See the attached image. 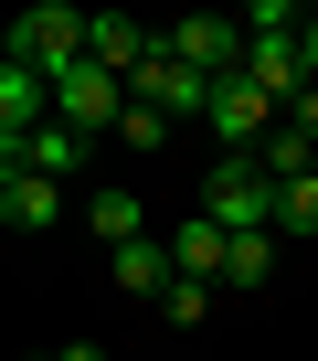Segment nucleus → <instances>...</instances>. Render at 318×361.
<instances>
[{
  "instance_id": "15",
  "label": "nucleus",
  "mask_w": 318,
  "mask_h": 361,
  "mask_svg": "<svg viewBox=\"0 0 318 361\" xmlns=\"http://www.w3.org/2000/svg\"><path fill=\"white\" fill-rule=\"evenodd\" d=\"M276 234H318V170L286 180V202H276Z\"/></svg>"
},
{
  "instance_id": "2",
  "label": "nucleus",
  "mask_w": 318,
  "mask_h": 361,
  "mask_svg": "<svg viewBox=\"0 0 318 361\" xmlns=\"http://www.w3.org/2000/svg\"><path fill=\"white\" fill-rule=\"evenodd\" d=\"M127 106H138V85H127V75H106L96 54L53 75V117H64V128H85V138H106V128H127Z\"/></svg>"
},
{
  "instance_id": "4",
  "label": "nucleus",
  "mask_w": 318,
  "mask_h": 361,
  "mask_svg": "<svg viewBox=\"0 0 318 361\" xmlns=\"http://www.w3.org/2000/svg\"><path fill=\"white\" fill-rule=\"evenodd\" d=\"M159 43H170L181 64H202L212 85H223V75H244V11H191V22H170Z\"/></svg>"
},
{
  "instance_id": "12",
  "label": "nucleus",
  "mask_w": 318,
  "mask_h": 361,
  "mask_svg": "<svg viewBox=\"0 0 318 361\" xmlns=\"http://www.w3.org/2000/svg\"><path fill=\"white\" fill-rule=\"evenodd\" d=\"M85 224H96V245L117 255V245H138V234H148V202H138V192H117V180H106V192H85Z\"/></svg>"
},
{
  "instance_id": "6",
  "label": "nucleus",
  "mask_w": 318,
  "mask_h": 361,
  "mask_svg": "<svg viewBox=\"0 0 318 361\" xmlns=\"http://www.w3.org/2000/svg\"><path fill=\"white\" fill-rule=\"evenodd\" d=\"M32 128H53V75L11 54V64H0V159H11Z\"/></svg>"
},
{
  "instance_id": "7",
  "label": "nucleus",
  "mask_w": 318,
  "mask_h": 361,
  "mask_svg": "<svg viewBox=\"0 0 318 361\" xmlns=\"http://www.w3.org/2000/svg\"><path fill=\"white\" fill-rule=\"evenodd\" d=\"M170 266H181L191 287H223V266H234V234H223V224H212V213L191 202V213L170 224Z\"/></svg>"
},
{
  "instance_id": "16",
  "label": "nucleus",
  "mask_w": 318,
  "mask_h": 361,
  "mask_svg": "<svg viewBox=\"0 0 318 361\" xmlns=\"http://www.w3.org/2000/svg\"><path fill=\"white\" fill-rule=\"evenodd\" d=\"M202 308H212V287H191V276L159 298V319H170V329H202Z\"/></svg>"
},
{
  "instance_id": "10",
  "label": "nucleus",
  "mask_w": 318,
  "mask_h": 361,
  "mask_svg": "<svg viewBox=\"0 0 318 361\" xmlns=\"http://www.w3.org/2000/svg\"><path fill=\"white\" fill-rule=\"evenodd\" d=\"M64 213V180H43V170H0V224L11 234H43Z\"/></svg>"
},
{
  "instance_id": "14",
  "label": "nucleus",
  "mask_w": 318,
  "mask_h": 361,
  "mask_svg": "<svg viewBox=\"0 0 318 361\" xmlns=\"http://www.w3.org/2000/svg\"><path fill=\"white\" fill-rule=\"evenodd\" d=\"M276 245H286V234H234V266H223V287H265V276H276Z\"/></svg>"
},
{
  "instance_id": "11",
  "label": "nucleus",
  "mask_w": 318,
  "mask_h": 361,
  "mask_svg": "<svg viewBox=\"0 0 318 361\" xmlns=\"http://www.w3.org/2000/svg\"><path fill=\"white\" fill-rule=\"evenodd\" d=\"M106 276H117V287H138V298H170V287H181L170 234H138V245H117V255H106Z\"/></svg>"
},
{
  "instance_id": "21",
  "label": "nucleus",
  "mask_w": 318,
  "mask_h": 361,
  "mask_svg": "<svg viewBox=\"0 0 318 361\" xmlns=\"http://www.w3.org/2000/svg\"><path fill=\"white\" fill-rule=\"evenodd\" d=\"M53 361H106V350H96V340H64V350H53Z\"/></svg>"
},
{
  "instance_id": "3",
  "label": "nucleus",
  "mask_w": 318,
  "mask_h": 361,
  "mask_svg": "<svg viewBox=\"0 0 318 361\" xmlns=\"http://www.w3.org/2000/svg\"><path fill=\"white\" fill-rule=\"evenodd\" d=\"M85 22H96V11H64V0H43V11H22V22H11V54H22V64H43V75H64V64H85Z\"/></svg>"
},
{
  "instance_id": "13",
  "label": "nucleus",
  "mask_w": 318,
  "mask_h": 361,
  "mask_svg": "<svg viewBox=\"0 0 318 361\" xmlns=\"http://www.w3.org/2000/svg\"><path fill=\"white\" fill-rule=\"evenodd\" d=\"M255 159H265V180H276V192H286V180H307V170H318V149H307L297 128H276V138H265Z\"/></svg>"
},
{
  "instance_id": "20",
  "label": "nucleus",
  "mask_w": 318,
  "mask_h": 361,
  "mask_svg": "<svg viewBox=\"0 0 318 361\" xmlns=\"http://www.w3.org/2000/svg\"><path fill=\"white\" fill-rule=\"evenodd\" d=\"M297 54H307V85H318V11H307V32H297Z\"/></svg>"
},
{
  "instance_id": "17",
  "label": "nucleus",
  "mask_w": 318,
  "mask_h": 361,
  "mask_svg": "<svg viewBox=\"0 0 318 361\" xmlns=\"http://www.w3.org/2000/svg\"><path fill=\"white\" fill-rule=\"evenodd\" d=\"M117 138H127V149H170V117H159V106H127Z\"/></svg>"
},
{
  "instance_id": "18",
  "label": "nucleus",
  "mask_w": 318,
  "mask_h": 361,
  "mask_svg": "<svg viewBox=\"0 0 318 361\" xmlns=\"http://www.w3.org/2000/svg\"><path fill=\"white\" fill-rule=\"evenodd\" d=\"M244 32H307V11H286V0H255V11H244Z\"/></svg>"
},
{
  "instance_id": "1",
  "label": "nucleus",
  "mask_w": 318,
  "mask_h": 361,
  "mask_svg": "<svg viewBox=\"0 0 318 361\" xmlns=\"http://www.w3.org/2000/svg\"><path fill=\"white\" fill-rule=\"evenodd\" d=\"M276 180H265V159H212L202 170V213L223 224V234H276Z\"/></svg>"
},
{
  "instance_id": "5",
  "label": "nucleus",
  "mask_w": 318,
  "mask_h": 361,
  "mask_svg": "<svg viewBox=\"0 0 318 361\" xmlns=\"http://www.w3.org/2000/svg\"><path fill=\"white\" fill-rule=\"evenodd\" d=\"M138 106H159L170 128H181V117H212V75H202V64H181L170 43H159V54L138 64Z\"/></svg>"
},
{
  "instance_id": "8",
  "label": "nucleus",
  "mask_w": 318,
  "mask_h": 361,
  "mask_svg": "<svg viewBox=\"0 0 318 361\" xmlns=\"http://www.w3.org/2000/svg\"><path fill=\"white\" fill-rule=\"evenodd\" d=\"M85 159H96V138H85V128H64V117H53V128H32V138H22V149H11V159H0V170H43V180H75V170H85Z\"/></svg>"
},
{
  "instance_id": "9",
  "label": "nucleus",
  "mask_w": 318,
  "mask_h": 361,
  "mask_svg": "<svg viewBox=\"0 0 318 361\" xmlns=\"http://www.w3.org/2000/svg\"><path fill=\"white\" fill-rule=\"evenodd\" d=\"M85 54H96L106 75H127V85H138V64L159 54V32H148V22H127V11H96V22H85Z\"/></svg>"
},
{
  "instance_id": "19",
  "label": "nucleus",
  "mask_w": 318,
  "mask_h": 361,
  "mask_svg": "<svg viewBox=\"0 0 318 361\" xmlns=\"http://www.w3.org/2000/svg\"><path fill=\"white\" fill-rule=\"evenodd\" d=\"M286 128H297V138H307V149H318V85H307V96H297V106H286Z\"/></svg>"
}]
</instances>
